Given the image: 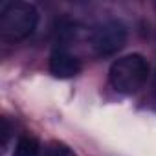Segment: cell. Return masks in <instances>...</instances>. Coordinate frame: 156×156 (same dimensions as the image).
<instances>
[{
	"label": "cell",
	"instance_id": "1",
	"mask_svg": "<svg viewBox=\"0 0 156 156\" xmlns=\"http://www.w3.org/2000/svg\"><path fill=\"white\" fill-rule=\"evenodd\" d=\"M39 24V11L28 2H8L0 9V37L8 42L28 39Z\"/></svg>",
	"mask_w": 156,
	"mask_h": 156
},
{
	"label": "cell",
	"instance_id": "2",
	"mask_svg": "<svg viewBox=\"0 0 156 156\" xmlns=\"http://www.w3.org/2000/svg\"><path fill=\"white\" fill-rule=\"evenodd\" d=\"M149 77V62L140 53H130L119 57L112 62L108 70V79L116 92L136 94Z\"/></svg>",
	"mask_w": 156,
	"mask_h": 156
},
{
	"label": "cell",
	"instance_id": "3",
	"mask_svg": "<svg viewBox=\"0 0 156 156\" xmlns=\"http://www.w3.org/2000/svg\"><path fill=\"white\" fill-rule=\"evenodd\" d=\"M127 42V28L119 20H107L99 24L90 35V46L96 55L107 57L118 53Z\"/></svg>",
	"mask_w": 156,
	"mask_h": 156
},
{
	"label": "cell",
	"instance_id": "4",
	"mask_svg": "<svg viewBox=\"0 0 156 156\" xmlns=\"http://www.w3.org/2000/svg\"><path fill=\"white\" fill-rule=\"evenodd\" d=\"M83 62L81 59L68 51L66 48H57L50 55V72L57 79H72L77 73H81Z\"/></svg>",
	"mask_w": 156,
	"mask_h": 156
},
{
	"label": "cell",
	"instance_id": "5",
	"mask_svg": "<svg viewBox=\"0 0 156 156\" xmlns=\"http://www.w3.org/2000/svg\"><path fill=\"white\" fill-rule=\"evenodd\" d=\"M41 154V141L33 134H22L13 149V156H39Z\"/></svg>",
	"mask_w": 156,
	"mask_h": 156
},
{
	"label": "cell",
	"instance_id": "6",
	"mask_svg": "<svg viewBox=\"0 0 156 156\" xmlns=\"http://www.w3.org/2000/svg\"><path fill=\"white\" fill-rule=\"evenodd\" d=\"M48 156H77L66 143H61V141H53L50 147H48Z\"/></svg>",
	"mask_w": 156,
	"mask_h": 156
},
{
	"label": "cell",
	"instance_id": "7",
	"mask_svg": "<svg viewBox=\"0 0 156 156\" xmlns=\"http://www.w3.org/2000/svg\"><path fill=\"white\" fill-rule=\"evenodd\" d=\"M9 138H11V125L8 121V118H2V149L4 151H8Z\"/></svg>",
	"mask_w": 156,
	"mask_h": 156
},
{
	"label": "cell",
	"instance_id": "8",
	"mask_svg": "<svg viewBox=\"0 0 156 156\" xmlns=\"http://www.w3.org/2000/svg\"><path fill=\"white\" fill-rule=\"evenodd\" d=\"M152 92H154V96H156V70H154V73H152Z\"/></svg>",
	"mask_w": 156,
	"mask_h": 156
}]
</instances>
